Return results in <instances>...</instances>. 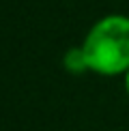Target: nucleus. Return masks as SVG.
<instances>
[{
	"instance_id": "f257e3e1",
	"label": "nucleus",
	"mask_w": 129,
	"mask_h": 131,
	"mask_svg": "<svg viewBox=\"0 0 129 131\" xmlns=\"http://www.w3.org/2000/svg\"><path fill=\"white\" fill-rule=\"evenodd\" d=\"M82 50L90 73L114 78L129 71V15L110 13L88 28Z\"/></svg>"
},
{
	"instance_id": "f03ea898",
	"label": "nucleus",
	"mask_w": 129,
	"mask_h": 131,
	"mask_svg": "<svg viewBox=\"0 0 129 131\" xmlns=\"http://www.w3.org/2000/svg\"><path fill=\"white\" fill-rule=\"evenodd\" d=\"M62 67L67 69L71 75H82V73H86V71H90L88 69V62H86V56H84L82 45H73V47H69V50L64 52Z\"/></svg>"
},
{
	"instance_id": "7ed1b4c3",
	"label": "nucleus",
	"mask_w": 129,
	"mask_h": 131,
	"mask_svg": "<svg viewBox=\"0 0 129 131\" xmlns=\"http://www.w3.org/2000/svg\"><path fill=\"white\" fill-rule=\"evenodd\" d=\"M123 78H125V90H127V95H129V71L123 75Z\"/></svg>"
}]
</instances>
